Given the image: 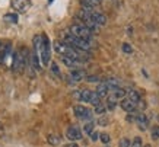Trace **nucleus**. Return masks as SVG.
Returning a JSON list of instances; mask_svg holds the SVG:
<instances>
[{
  "mask_svg": "<svg viewBox=\"0 0 159 147\" xmlns=\"http://www.w3.org/2000/svg\"><path fill=\"white\" fill-rule=\"evenodd\" d=\"M29 58H31V56L28 57V52L26 51H25V54H24V51L16 50V51L13 52V57H12V70L20 71L29 63Z\"/></svg>",
  "mask_w": 159,
  "mask_h": 147,
  "instance_id": "1",
  "label": "nucleus"
},
{
  "mask_svg": "<svg viewBox=\"0 0 159 147\" xmlns=\"http://www.w3.org/2000/svg\"><path fill=\"white\" fill-rule=\"evenodd\" d=\"M70 32L75 37H77V38L86 39V41H89L92 37V31L89 28H86L85 25H73L72 28H70Z\"/></svg>",
  "mask_w": 159,
  "mask_h": 147,
  "instance_id": "2",
  "label": "nucleus"
},
{
  "mask_svg": "<svg viewBox=\"0 0 159 147\" xmlns=\"http://www.w3.org/2000/svg\"><path fill=\"white\" fill-rule=\"evenodd\" d=\"M39 56H41V60H43L44 66H48V61H50V41L45 35H43V44H41V48H39Z\"/></svg>",
  "mask_w": 159,
  "mask_h": 147,
  "instance_id": "3",
  "label": "nucleus"
},
{
  "mask_svg": "<svg viewBox=\"0 0 159 147\" xmlns=\"http://www.w3.org/2000/svg\"><path fill=\"white\" fill-rule=\"evenodd\" d=\"M73 112H75V115H76L77 118L88 119V121H91L92 117H93V112H92L91 109L85 108V106H82V105H77V106H75Z\"/></svg>",
  "mask_w": 159,
  "mask_h": 147,
  "instance_id": "4",
  "label": "nucleus"
},
{
  "mask_svg": "<svg viewBox=\"0 0 159 147\" xmlns=\"http://www.w3.org/2000/svg\"><path fill=\"white\" fill-rule=\"evenodd\" d=\"M66 137L69 140H72V141H77V140H80L82 138V131L76 127V125H72V127L67 128V131H66Z\"/></svg>",
  "mask_w": 159,
  "mask_h": 147,
  "instance_id": "5",
  "label": "nucleus"
},
{
  "mask_svg": "<svg viewBox=\"0 0 159 147\" xmlns=\"http://www.w3.org/2000/svg\"><path fill=\"white\" fill-rule=\"evenodd\" d=\"M12 6H13L18 12L25 13V12L29 9V6H31V0H13Z\"/></svg>",
  "mask_w": 159,
  "mask_h": 147,
  "instance_id": "6",
  "label": "nucleus"
},
{
  "mask_svg": "<svg viewBox=\"0 0 159 147\" xmlns=\"http://www.w3.org/2000/svg\"><path fill=\"white\" fill-rule=\"evenodd\" d=\"M120 106L124 109L125 112H134L136 108H137V104H136V102H133V100H130L129 98H127V99H123V100H121Z\"/></svg>",
  "mask_w": 159,
  "mask_h": 147,
  "instance_id": "7",
  "label": "nucleus"
},
{
  "mask_svg": "<svg viewBox=\"0 0 159 147\" xmlns=\"http://www.w3.org/2000/svg\"><path fill=\"white\" fill-rule=\"evenodd\" d=\"M69 77H70L73 82H80V80H83V79L86 77V74H85V71L80 70V69H75V70L70 71Z\"/></svg>",
  "mask_w": 159,
  "mask_h": 147,
  "instance_id": "8",
  "label": "nucleus"
},
{
  "mask_svg": "<svg viewBox=\"0 0 159 147\" xmlns=\"http://www.w3.org/2000/svg\"><path fill=\"white\" fill-rule=\"evenodd\" d=\"M91 19L98 25V26H102V25L107 24V18L99 12H92L91 13Z\"/></svg>",
  "mask_w": 159,
  "mask_h": 147,
  "instance_id": "9",
  "label": "nucleus"
},
{
  "mask_svg": "<svg viewBox=\"0 0 159 147\" xmlns=\"http://www.w3.org/2000/svg\"><path fill=\"white\" fill-rule=\"evenodd\" d=\"M136 122H137V125H139V128L142 130V131H145L146 128H148V118H146L145 114H137V117H136Z\"/></svg>",
  "mask_w": 159,
  "mask_h": 147,
  "instance_id": "10",
  "label": "nucleus"
},
{
  "mask_svg": "<svg viewBox=\"0 0 159 147\" xmlns=\"http://www.w3.org/2000/svg\"><path fill=\"white\" fill-rule=\"evenodd\" d=\"M95 92H97L101 98H105V96L108 95V92H110V87H108V85H107L105 82H102V83H99V85H98V87H97V90H95Z\"/></svg>",
  "mask_w": 159,
  "mask_h": 147,
  "instance_id": "11",
  "label": "nucleus"
},
{
  "mask_svg": "<svg viewBox=\"0 0 159 147\" xmlns=\"http://www.w3.org/2000/svg\"><path fill=\"white\" fill-rule=\"evenodd\" d=\"M61 61L69 67V69H76L79 66V60H73L70 57H66V56H61Z\"/></svg>",
  "mask_w": 159,
  "mask_h": 147,
  "instance_id": "12",
  "label": "nucleus"
},
{
  "mask_svg": "<svg viewBox=\"0 0 159 147\" xmlns=\"http://www.w3.org/2000/svg\"><path fill=\"white\" fill-rule=\"evenodd\" d=\"M105 83L108 85V87H110V92H112V90H116V89H118V87H120V80H118V79H116V77H111V79H108Z\"/></svg>",
  "mask_w": 159,
  "mask_h": 147,
  "instance_id": "13",
  "label": "nucleus"
},
{
  "mask_svg": "<svg viewBox=\"0 0 159 147\" xmlns=\"http://www.w3.org/2000/svg\"><path fill=\"white\" fill-rule=\"evenodd\" d=\"M29 61H31V66H32V69H34V70H41V69H39V63H38V56H37V51L31 54Z\"/></svg>",
  "mask_w": 159,
  "mask_h": 147,
  "instance_id": "14",
  "label": "nucleus"
},
{
  "mask_svg": "<svg viewBox=\"0 0 159 147\" xmlns=\"http://www.w3.org/2000/svg\"><path fill=\"white\" fill-rule=\"evenodd\" d=\"M91 98H92V90H89V89L80 90V100H83V102H89Z\"/></svg>",
  "mask_w": 159,
  "mask_h": 147,
  "instance_id": "15",
  "label": "nucleus"
},
{
  "mask_svg": "<svg viewBox=\"0 0 159 147\" xmlns=\"http://www.w3.org/2000/svg\"><path fill=\"white\" fill-rule=\"evenodd\" d=\"M89 104H92L95 108L99 106V105H102L101 104V96L98 95L97 92H92V98H91V100H89Z\"/></svg>",
  "mask_w": 159,
  "mask_h": 147,
  "instance_id": "16",
  "label": "nucleus"
},
{
  "mask_svg": "<svg viewBox=\"0 0 159 147\" xmlns=\"http://www.w3.org/2000/svg\"><path fill=\"white\" fill-rule=\"evenodd\" d=\"M125 93H127V92H125L124 89H121V87H118V89H116V90H112V98H114V99H123V98H124L125 96Z\"/></svg>",
  "mask_w": 159,
  "mask_h": 147,
  "instance_id": "17",
  "label": "nucleus"
},
{
  "mask_svg": "<svg viewBox=\"0 0 159 147\" xmlns=\"http://www.w3.org/2000/svg\"><path fill=\"white\" fill-rule=\"evenodd\" d=\"M5 22H9V24H18V15L16 13H7L5 15Z\"/></svg>",
  "mask_w": 159,
  "mask_h": 147,
  "instance_id": "18",
  "label": "nucleus"
},
{
  "mask_svg": "<svg viewBox=\"0 0 159 147\" xmlns=\"http://www.w3.org/2000/svg\"><path fill=\"white\" fill-rule=\"evenodd\" d=\"M82 6H88V7H95L101 3V0H80Z\"/></svg>",
  "mask_w": 159,
  "mask_h": 147,
  "instance_id": "19",
  "label": "nucleus"
},
{
  "mask_svg": "<svg viewBox=\"0 0 159 147\" xmlns=\"http://www.w3.org/2000/svg\"><path fill=\"white\" fill-rule=\"evenodd\" d=\"M129 93V99L130 100H133V102H140V95H139V92H136V90H129L127 92Z\"/></svg>",
  "mask_w": 159,
  "mask_h": 147,
  "instance_id": "20",
  "label": "nucleus"
},
{
  "mask_svg": "<svg viewBox=\"0 0 159 147\" xmlns=\"http://www.w3.org/2000/svg\"><path fill=\"white\" fill-rule=\"evenodd\" d=\"M83 133L89 134V136L93 133V122H92V121H89V122H86L83 125Z\"/></svg>",
  "mask_w": 159,
  "mask_h": 147,
  "instance_id": "21",
  "label": "nucleus"
},
{
  "mask_svg": "<svg viewBox=\"0 0 159 147\" xmlns=\"http://www.w3.org/2000/svg\"><path fill=\"white\" fill-rule=\"evenodd\" d=\"M48 143L51 144V146H57L58 143H60V137H57V136H48Z\"/></svg>",
  "mask_w": 159,
  "mask_h": 147,
  "instance_id": "22",
  "label": "nucleus"
},
{
  "mask_svg": "<svg viewBox=\"0 0 159 147\" xmlns=\"http://www.w3.org/2000/svg\"><path fill=\"white\" fill-rule=\"evenodd\" d=\"M131 147H143V143H142V138L140 137H136L131 143Z\"/></svg>",
  "mask_w": 159,
  "mask_h": 147,
  "instance_id": "23",
  "label": "nucleus"
},
{
  "mask_svg": "<svg viewBox=\"0 0 159 147\" xmlns=\"http://www.w3.org/2000/svg\"><path fill=\"white\" fill-rule=\"evenodd\" d=\"M99 140H101V141L104 143V144H108V143L111 141L110 136H108V134H107V133H102V134H101V137H99Z\"/></svg>",
  "mask_w": 159,
  "mask_h": 147,
  "instance_id": "24",
  "label": "nucleus"
},
{
  "mask_svg": "<svg viewBox=\"0 0 159 147\" xmlns=\"http://www.w3.org/2000/svg\"><path fill=\"white\" fill-rule=\"evenodd\" d=\"M123 51L125 52V54H130V52H133V47H131L130 44H123Z\"/></svg>",
  "mask_w": 159,
  "mask_h": 147,
  "instance_id": "25",
  "label": "nucleus"
},
{
  "mask_svg": "<svg viewBox=\"0 0 159 147\" xmlns=\"http://www.w3.org/2000/svg\"><path fill=\"white\" fill-rule=\"evenodd\" d=\"M107 111V106H104V105H99V106H97L95 108V114H98V115H102L104 112Z\"/></svg>",
  "mask_w": 159,
  "mask_h": 147,
  "instance_id": "26",
  "label": "nucleus"
},
{
  "mask_svg": "<svg viewBox=\"0 0 159 147\" xmlns=\"http://www.w3.org/2000/svg\"><path fill=\"white\" fill-rule=\"evenodd\" d=\"M120 147H131V143L129 138H121L120 141Z\"/></svg>",
  "mask_w": 159,
  "mask_h": 147,
  "instance_id": "27",
  "label": "nucleus"
},
{
  "mask_svg": "<svg viewBox=\"0 0 159 147\" xmlns=\"http://www.w3.org/2000/svg\"><path fill=\"white\" fill-rule=\"evenodd\" d=\"M152 138H153V140H158L159 138V125L152 130Z\"/></svg>",
  "mask_w": 159,
  "mask_h": 147,
  "instance_id": "28",
  "label": "nucleus"
},
{
  "mask_svg": "<svg viewBox=\"0 0 159 147\" xmlns=\"http://www.w3.org/2000/svg\"><path fill=\"white\" fill-rule=\"evenodd\" d=\"M51 70H53L54 74H57V76H60V70H58V66L56 64V63H51Z\"/></svg>",
  "mask_w": 159,
  "mask_h": 147,
  "instance_id": "29",
  "label": "nucleus"
},
{
  "mask_svg": "<svg viewBox=\"0 0 159 147\" xmlns=\"http://www.w3.org/2000/svg\"><path fill=\"white\" fill-rule=\"evenodd\" d=\"M99 137H101V134L97 133V131H93V133L91 134V140H92V141H97V140H98Z\"/></svg>",
  "mask_w": 159,
  "mask_h": 147,
  "instance_id": "30",
  "label": "nucleus"
},
{
  "mask_svg": "<svg viewBox=\"0 0 159 147\" xmlns=\"http://www.w3.org/2000/svg\"><path fill=\"white\" fill-rule=\"evenodd\" d=\"M99 79H98L97 76H86V82H89V83H95V82H98Z\"/></svg>",
  "mask_w": 159,
  "mask_h": 147,
  "instance_id": "31",
  "label": "nucleus"
},
{
  "mask_svg": "<svg viewBox=\"0 0 159 147\" xmlns=\"http://www.w3.org/2000/svg\"><path fill=\"white\" fill-rule=\"evenodd\" d=\"M98 124H99V125H107V124H108V118H107V117H102L101 119H98Z\"/></svg>",
  "mask_w": 159,
  "mask_h": 147,
  "instance_id": "32",
  "label": "nucleus"
},
{
  "mask_svg": "<svg viewBox=\"0 0 159 147\" xmlns=\"http://www.w3.org/2000/svg\"><path fill=\"white\" fill-rule=\"evenodd\" d=\"M63 147H79V146H77L76 143H69V144H64Z\"/></svg>",
  "mask_w": 159,
  "mask_h": 147,
  "instance_id": "33",
  "label": "nucleus"
},
{
  "mask_svg": "<svg viewBox=\"0 0 159 147\" xmlns=\"http://www.w3.org/2000/svg\"><path fill=\"white\" fill-rule=\"evenodd\" d=\"M137 104H139V108H140V109L146 108V104H145V102H143V100H140V102H137Z\"/></svg>",
  "mask_w": 159,
  "mask_h": 147,
  "instance_id": "34",
  "label": "nucleus"
},
{
  "mask_svg": "<svg viewBox=\"0 0 159 147\" xmlns=\"http://www.w3.org/2000/svg\"><path fill=\"white\" fill-rule=\"evenodd\" d=\"M145 147H150V146H149V144H146V146H145Z\"/></svg>",
  "mask_w": 159,
  "mask_h": 147,
  "instance_id": "35",
  "label": "nucleus"
}]
</instances>
